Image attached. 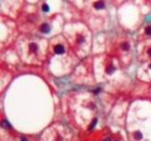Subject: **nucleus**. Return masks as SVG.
I'll return each mask as SVG.
<instances>
[{
	"mask_svg": "<svg viewBox=\"0 0 151 141\" xmlns=\"http://www.w3.org/2000/svg\"><path fill=\"white\" fill-rule=\"evenodd\" d=\"M56 54H58V55H61V54L64 53V46H61V44H57L55 46V49H54Z\"/></svg>",
	"mask_w": 151,
	"mask_h": 141,
	"instance_id": "f257e3e1",
	"label": "nucleus"
},
{
	"mask_svg": "<svg viewBox=\"0 0 151 141\" xmlns=\"http://www.w3.org/2000/svg\"><path fill=\"white\" fill-rule=\"evenodd\" d=\"M94 7L96 8V9H102V8L105 7V2L102 1H97L94 3Z\"/></svg>",
	"mask_w": 151,
	"mask_h": 141,
	"instance_id": "7ed1b4c3",
	"label": "nucleus"
},
{
	"mask_svg": "<svg viewBox=\"0 0 151 141\" xmlns=\"http://www.w3.org/2000/svg\"><path fill=\"white\" fill-rule=\"evenodd\" d=\"M145 32H146V34H147V35H151V26L147 27V28H146V30H145Z\"/></svg>",
	"mask_w": 151,
	"mask_h": 141,
	"instance_id": "0eeeda50",
	"label": "nucleus"
},
{
	"mask_svg": "<svg viewBox=\"0 0 151 141\" xmlns=\"http://www.w3.org/2000/svg\"><path fill=\"white\" fill-rule=\"evenodd\" d=\"M99 92H101V88H97V89H95V91H94V94H98Z\"/></svg>",
	"mask_w": 151,
	"mask_h": 141,
	"instance_id": "ddd939ff",
	"label": "nucleus"
},
{
	"mask_svg": "<svg viewBox=\"0 0 151 141\" xmlns=\"http://www.w3.org/2000/svg\"><path fill=\"white\" fill-rule=\"evenodd\" d=\"M96 122H97V120H96V118H94V120H93V122H92V124H91V125H90L89 129H92L93 127H94V126L96 125Z\"/></svg>",
	"mask_w": 151,
	"mask_h": 141,
	"instance_id": "1a4fd4ad",
	"label": "nucleus"
},
{
	"mask_svg": "<svg viewBox=\"0 0 151 141\" xmlns=\"http://www.w3.org/2000/svg\"><path fill=\"white\" fill-rule=\"evenodd\" d=\"M114 71V67H110V68H107V72L108 73H112Z\"/></svg>",
	"mask_w": 151,
	"mask_h": 141,
	"instance_id": "9b49d317",
	"label": "nucleus"
},
{
	"mask_svg": "<svg viewBox=\"0 0 151 141\" xmlns=\"http://www.w3.org/2000/svg\"><path fill=\"white\" fill-rule=\"evenodd\" d=\"M121 47H122V49H123L124 50H129V44L127 43V42H124V43H122Z\"/></svg>",
	"mask_w": 151,
	"mask_h": 141,
	"instance_id": "423d86ee",
	"label": "nucleus"
},
{
	"mask_svg": "<svg viewBox=\"0 0 151 141\" xmlns=\"http://www.w3.org/2000/svg\"><path fill=\"white\" fill-rule=\"evenodd\" d=\"M133 136H135V139H137V140H140L141 138H142V134H141V132L137 131V132H135Z\"/></svg>",
	"mask_w": 151,
	"mask_h": 141,
	"instance_id": "39448f33",
	"label": "nucleus"
},
{
	"mask_svg": "<svg viewBox=\"0 0 151 141\" xmlns=\"http://www.w3.org/2000/svg\"><path fill=\"white\" fill-rule=\"evenodd\" d=\"M83 41H84V38L82 37V36H79V37H78V42H79V43H81V42H83Z\"/></svg>",
	"mask_w": 151,
	"mask_h": 141,
	"instance_id": "f8f14e48",
	"label": "nucleus"
},
{
	"mask_svg": "<svg viewBox=\"0 0 151 141\" xmlns=\"http://www.w3.org/2000/svg\"><path fill=\"white\" fill-rule=\"evenodd\" d=\"M2 126L6 127V128H10V125L8 124V122H6V120H3V122H2Z\"/></svg>",
	"mask_w": 151,
	"mask_h": 141,
	"instance_id": "6e6552de",
	"label": "nucleus"
},
{
	"mask_svg": "<svg viewBox=\"0 0 151 141\" xmlns=\"http://www.w3.org/2000/svg\"><path fill=\"white\" fill-rule=\"evenodd\" d=\"M149 67H150V68H151V65H150V66H149Z\"/></svg>",
	"mask_w": 151,
	"mask_h": 141,
	"instance_id": "dca6fc26",
	"label": "nucleus"
},
{
	"mask_svg": "<svg viewBox=\"0 0 151 141\" xmlns=\"http://www.w3.org/2000/svg\"><path fill=\"white\" fill-rule=\"evenodd\" d=\"M41 31L42 33H49L50 32V26L48 24H42L41 26Z\"/></svg>",
	"mask_w": 151,
	"mask_h": 141,
	"instance_id": "f03ea898",
	"label": "nucleus"
},
{
	"mask_svg": "<svg viewBox=\"0 0 151 141\" xmlns=\"http://www.w3.org/2000/svg\"><path fill=\"white\" fill-rule=\"evenodd\" d=\"M42 10H44V12H49V6H48L47 4H44L42 5Z\"/></svg>",
	"mask_w": 151,
	"mask_h": 141,
	"instance_id": "9d476101",
	"label": "nucleus"
},
{
	"mask_svg": "<svg viewBox=\"0 0 151 141\" xmlns=\"http://www.w3.org/2000/svg\"><path fill=\"white\" fill-rule=\"evenodd\" d=\"M148 55L151 57V49H149V50H148Z\"/></svg>",
	"mask_w": 151,
	"mask_h": 141,
	"instance_id": "2eb2a0df",
	"label": "nucleus"
},
{
	"mask_svg": "<svg viewBox=\"0 0 151 141\" xmlns=\"http://www.w3.org/2000/svg\"><path fill=\"white\" fill-rule=\"evenodd\" d=\"M21 141H28V139L25 138V137H23V138H21Z\"/></svg>",
	"mask_w": 151,
	"mask_h": 141,
	"instance_id": "4468645a",
	"label": "nucleus"
},
{
	"mask_svg": "<svg viewBox=\"0 0 151 141\" xmlns=\"http://www.w3.org/2000/svg\"><path fill=\"white\" fill-rule=\"evenodd\" d=\"M29 49H30V50L31 52H33V53H35L36 50H37V44L36 43H30V46H29Z\"/></svg>",
	"mask_w": 151,
	"mask_h": 141,
	"instance_id": "20e7f679",
	"label": "nucleus"
}]
</instances>
